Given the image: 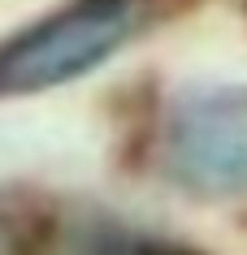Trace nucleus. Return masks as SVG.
Instances as JSON below:
<instances>
[{"mask_svg": "<svg viewBox=\"0 0 247 255\" xmlns=\"http://www.w3.org/2000/svg\"><path fill=\"white\" fill-rule=\"evenodd\" d=\"M135 30L130 0H78L48 13L0 48V95L48 91L69 78H82L104 56H113Z\"/></svg>", "mask_w": 247, "mask_h": 255, "instance_id": "obj_1", "label": "nucleus"}, {"mask_svg": "<svg viewBox=\"0 0 247 255\" xmlns=\"http://www.w3.org/2000/svg\"><path fill=\"white\" fill-rule=\"evenodd\" d=\"M0 255H13V234H9L4 221H0Z\"/></svg>", "mask_w": 247, "mask_h": 255, "instance_id": "obj_3", "label": "nucleus"}, {"mask_svg": "<svg viewBox=\"0 0 247 255\" xmlns=\"http://www.w3.org/2000/svg\"><path fill=\"white\" fill-rule=\"evenodd\" d=\"M169 169L187 190L226 199L247 190V95H195L174 113Z\"/></svg>", "mask_w": 247, "mask_h": 255, "instance_id": "obj_2", "label": "nucleus"}]
</instances>
